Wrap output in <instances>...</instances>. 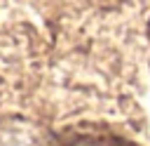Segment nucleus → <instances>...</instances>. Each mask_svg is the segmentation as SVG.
Listing matches in <instances>:
<instances>
[{
	"label": "nucleus",
	"instance_id": "1",
	"mask_svg": "<svg viewBox=\"0 0 150 146\" xmlns=\"http://www.w3.org/2000/svg\"><path fill=\"white\" fill-rule=\"evenodd\" d=\"M61 146H136L117 134H103V132H82L68 137Z\"/></svg>",
	"mask_w": 150,
	"mask_h": 146
}]
</instances>
